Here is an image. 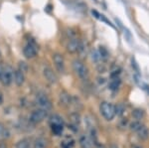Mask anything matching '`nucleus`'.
I'll use <instances>...</instances> for the list:
<instances>
[{"label": "nucleus", "mask_w": 149, "mask_h": 148, "mask_svg": "<svg viewBox=\"0 0 149 148\" xmlns=\"http://www.w3.org/2000/svg\"><path fill=\"white\" fill-rule=\"evenodd\" d=\"M100 111L102 113V115L107 120H112L114 118V116L116 115L115 113V106L112 104L107 101H102L100 106Z\"/></svg>", "instance_id": "nucleus-1"}, {"label": "nucleus", "mask_w": 149, "mask_h": 148, "mask_svg": "<svg viewBox=\"0 0 149 148\" xmlns=\"http://www.w3.org/2000/svg\"><path fill=\"white\" fill-rule=\"evenodd\" d=\"M72 66H73L74 72L76 73V75L78 76L79 78H81V80H86V79L88 78V70L81 60H79V59L74 60Z\"/></svg>", "instance_id": "nucleus-2"}, {"label": "nucleus", "mask_w": 149, "mask_h": 148, "mask_svg": "<svg viewBox=\"0 0 149 148\" xmlns=\"http://www.w3.org/2000/svg\"><path fill=\"white\" fill-rule=\"evenodd\" d=\"M48 111L46 109L38 108L35 109L34 111H32V113L29 116V121H30L32 124H38L41 123L42 121H44L45 119L48 117Z\"/></svg>", "instance_id": "nucleus-3"}, {"label": "nucleus", "mask_w": 149, "mask_h": 148, "mask_svg": "<svg viewBox=\"0 0 149 148\" xmlns=\"http://www.w3.org/2000/svg\"><path fill=\"white\" fill-rule=\"evenodd\" d=\"M36 104L39 106V108L46 109V110H50L52 108V101L44 94H38L36 95Z\"/></svg>", "instance_id": "nucleus-4"}, {"label": "nucleus", "mask_w": 149, "mask_h": 148, "mask_svg": "<svg viewBox=\"0 0 149 148\" xmlns=\"http://www.w3.org/2000/svg\"><path fill=\"white\" fill-rule=\"evenodd\" d=\"M13 78H14V71L10 66H7L4 69V72L2 74L1 78H0V82L3 85L8 87L11 85V83L13 82Z\"/></svg>", "instance_id": "nucleus-5"}, {"label": "nucleus", "mask_w": 149, "mask_h": 148, "mask_svg": "<svg viewBox=\"0 0 149 148\" xmlns=\"http://www.w3.org/2000/svg\"><path fill=\"white\" fill-rule=\"evenodd\" d=\"M23 54L25 58L33 59L37 55V46L34 42H29L25 47L23 48Z\"/></svg>", "instance_id": "nucleus-6"}, {"label": "nucleus", "mask_w": 149, "mask_h": 148, "mask_svg": "<svg viewBox=\"0 0 149 148\" xmlns=\"http://www.w3.org/2000/svg\"><path fill=\"white\" fill-rule=\"evenodd\" d=\"M79 143H80L81 148H93V145H95L93 138L91 137L90 134H86V133H84V134L81 135L80 139H79Z\"/></svg>", "instance_id": "nucleus-7"}, {"label": "nucleus", "mask_w": 149, "mask_h": 148, "mask_svg": "<svg viewBox=\"0 0 149 148\" xmlns=\"http://www.w3.org/2000/svg\"><path fill=\"white\" fill-rule=\"evenodd\" d=\"M80 44L81 40L77 39V38H72L67 44V51L71 54L77 53V52H79V49H80Z\"/></svg>", "instance_id": "nucleus-8"}, {"label": "nucleus", "mask_w": 149, "mask_h": 148, "mask_svg": "<svg viewBox=\"0 0 149 148\" xmlns=\"http://www.w3.org/2000/svg\"><path fill=\"white\" fill-rule=\"evenodd\" d=\"M43 74H44V77L46 78V80L49 83H56L58 82L57 75L54 73V71H53L50 67H45L44 70H43Z\"/></svg>", "instance_id": "nucleus-9"}, {"label": "nucleus", "mask_w": 149, "mask_h": 148, "mask_svg": "<svg viewBox=\"0 0 149 148\" xmlns=\"http://www.w3.org/2000/svg\"><path fill=\"white\" fill-rule=\"evenodd\" d=\"M72 101H73V97H72L67 92H65V90H63L59 95V102H60V104L64 107H68L71 106Z\"/></svg>", "instance_id": "nucleus-10"}, {"label": "nucleus", "mask_w": 149, "mask_h": 148, "mask_svg": "<svg viewBox=\"0 0 149 148\" xmlns=\"http://www.w3.org/2000/svg\"><path fill=\"white\" fill-rule=\"evenodd\" d=\"M53 61H54V64L56 66L57 70L60 72V73H64L65 71V61L62 55L60 54H54L53 56Z\"/></svg>", "instance_id": "nucleus-11"}, {"label": "nucleus", "mask_w": 149, "mask_h": 148, "mask_svg": "<svg viewBox=\"0 0 149 148\" xmlns=\"http://www.w3.org/2000/svg\"><path fill=\"white\" fill-rule=\"evenodd\" d=\"M14 83H16V85L18 87H21L23 85L24 82H25V76H24V73L21 72L20 70L14 71Z\"/></svg>", "instance_id": "nucleus-12"}, {"label": "nucleus", "mask_w": 149, "mask_h": 148, "mask_svg": "<svg viewBox=\"0 0 149 148\" xmlns=\"http://www.w3.org/2000/svg\"><path fill=\"white\" fill-rule=\"evenodd\" d=\"M137 135L141 140H147L149 138V130L145 125H142L137 131Z\"/></svg>", "instance_id": "nucleus-13"}, {"label": "nucleus", "mask_w": 149, "mask_h": 148, "mask_svg": "<svg viewBox=\"0 0 149 148\" xmlns=\"http://www.w3.org/2000/svg\"><path fill=\"white\" fill-rule=\"evenodd\" d=\"M92 14L93 15V17H95L97 19H98V20L102 21V22H104L105 24H107V25L110 26V27L114 28L113 24H111V23H110V21H109V19H107V17H105L104 15H102V14H100L97 11H95V10H93V11H92Z\"/></svg>", "instance_id": "nucleus-14"}, {"label": "nucleus", "mask_w": 149, "mask_h": 148, "mask_svg": "<svg viewBox=\"0 0 149 148\" xmlns=\"http://www.w3.org/2000/svg\"><path fill=\"white\" fill-rule=\"evenodd\" d=\"M49 122H50V125H64L63 118L60 115H58V114L52 115L49 119Z\"/></svg>", "instance_id": "nucleus-15"}, {"label": "nucleus", "mask_w": 149, "mask_h": 148, "mask_svg": "<svg viewBox=\"0 0 149 148\" xmlns=\"http://www.w3.org/2000/svg\"><path fill=\"white\" fill-rule=\"evenodd\" d=\"M70 121H71V124H74L76 126H79L81 121V115L78 113H72L70 114Z\"/></svg>", "instance_id": "nucleus-16"}, {"label": "nucleus", "mask_w": 149, "mask_h": 148, "mask_svg": "<svg viewBox=\"0 0 149 148\" xmlns=\"http://www.w3.org/2000/svg\"><path fill=\"white\" fill-rule=\"evenodd\" d=\"M119 85H120V80H119V78L118 77L111 78V80H110V82L109 83V90H118V88H119Z\"/></svg>", "instance_id": "nucleus-17"}, {"label": "nucleus", "mask_w": 149, "mask_h": 148, "mask_svg": "<svg viewBox=\"0 0 149 148\" xmlns=\"http://www.w3.org/2000/svg\"><path fill=\"white\" fill-rule=\"evenodd\" d=\"M33 148H47V140L44 137H38L35 140Z\"/></svg>", "instance_id": "nucleus-18"}, {"label": "nucleus", "mask_w": 149, "mask_h": 148, "mask_svg": "<svg viewBox=\"0 0 149 148\" xmlns=\"http://www.w3.org/2000/svg\"><path fill=\"white\" fill-rule=\"evenodd\" d=\"M15 148H31V141L28 138H23L20 139L16 143Z\"/></svg>", "instance_id": "nucleus-19"}, {"label": "nucleus", "mask_w": 149, "mask_h": 148, "mask_svg": "<svg viewBox=\"0 0 149 148\" xmlns=\"http://www.w3.org/2000/svg\"><path fill=\"white\" fill-rule=\"evenodd\" d=\"M132 116L135 120H141V119L144 118L145 116V113H144L143 109L141 108H135L133 111H132Z\"/></svg>", "instance_id": "nucleus-20"}, {"label": "nucleus", "mask_w": 149, "mask_h": 148, "mask_svg": "<svg viewBox=\"0 0 149 148\" xmlns=\"http://www.w3.org/2000/svg\"><path fill=\"white\" fill-rule=\"evenodd\" d=\"M91 59H92L93 63L100 64V62L102 61V56H100L98 50H92L91 51Z\"/></svg>", "instance_id": "nucleus-21"}, {"label": "nucleus", "mask_w": 149, "mask_h": 148, "mask_svg": "<svg viewBox=\"0 0 149 148\" xmlns=\"http://www.w3.org/2000/svg\"><path fill=\"white\" fill-rule=\"evenodd\" d=\"M10 136V132L2 123H0V139H6Z\"/></svg>", "instance_id": "nucleus-22"}, {"label": "nucleus", "mask_w": 149, "mask_h": 148, "mask_svg": "<svg viewBox=\"0 0 149 148\" xmlns=\"http://www.w3.org/2000/svg\"><path fill=\"white\" fill-rule=\"evenodd\" d=\"M143 124L140 122V120H135V121H133V122H131L128 127H129V129H130L131 131H133V132H137L138 129Z\"/></svg>", "instance_id": "nucleus-23"}, {"label": "nucleus", "mask_w": 149, "mask_h": 148, "mask_svg": "<svg viewBox=\"0 0 149 148\" xmlns=\"http://www.w3.org/2000/svg\"><path fill=\"white\" fill-rule=\"evenodd\" d=\"M98 52H100V56H102V60L107 61V60L109 59V51L107 50V48H104L103 46H100V48H98Z\"/></svg>", "instance_id": "nucleus-24"}, {"label": "nucleus", "mask_w": 149, "mask_h": 148, "mask_svg": "<svg viewBox=\"0 0 149 148\" xmlns=\"http://www.w3.org/2000/svg\"><path fill=\"white\" fill-rule=\"evenodd\" d=\"M79 53L81 54V57H85L86 55V53H88V45H86L85 42L81 41L80 49H79Z\"/></svg>", "instance_id": "nucleus-25"}, {"label": "nucleus", "mask_w": 149, "mask_h": 148, "mask_svg": "<svg viewBox=\"0 0 149 148\" xmlns=\"http://www.w3.org/2000/svg\"><path fill=\"white\" fill-rule=\"evenodd\" d=\"M51 127H52V131L57 135L61 134L64 129V125H51Z\"/></svg>", "instance_id": "nucleus-26"}, {"label": "nucleus", "mask_w": 149, "mask_h": 148, "mask_svg": "<svg viewBox=\"0 0 149 148\" xmlns=\"http://www.w3.org/2000/svg\"><path fill=\"white\" fill-rule=\"evenodd\" d=\"M118 127L121 130H124L125 128L128 127V119L127 118H121L118 122Z\"/></svg>", "instance_id": "nucleus-27"}, {"label": "nucleus", "mask_w": 149, "mask_h": 148, "mask_svg": "<svg viewBox=\"0 0 149 148\" xmlns=\"http://www.w3.org/2000/svg\"><path fill=\"white\" fill-rule=\"evenodd\" d=\"M18 70H20L21 72H23L24 74L25 73H27L28 72V69H29V67L27 65V63H25V62H23V61H20L19 62V64H18Z\"/></svg>", "instance_id": "nucleus-28"}, {"label": "nucleus", "mask_w": 149, "mask_h": 148, "mask_svg": "<svg viewBox=\"0 0 149 148\" xmlns=\"http://www.w3.org/2000/svg\"><path fill=\"white\" fill-rule=\"evenodd\" d=\"M125 110V107L122 104H118L117 106H115V113H116L117 115H122Z\"/></svg>", "instance_id": "nucleus-29"}, {"label": "nucleus", "mask_w": 149, "mask_h": 148, "mask_svg": "<svg viewBox=\"0 0 149 148\" xmlns=\"http://www.w3.org/2000/svg\"><path fill=\"white\" fill-rule=\"evenodd\" d=\"M72 104H74V106L78 107V109H81L83 108V104H81V99L77 97H73V101H72Z\"/></svg>", "instance_id": "nucleus-30"}, {"label": "nucleus", "mask_w": 149, "mask_h": 148, "mask_svg": "<svg viewBox=\"0 0 149 148\" xmlns=\"http://www.w3.org/2000/svg\"><path fill=\"white\" fill-rule=\"evenodd\" d=\"M131 66H132V68H133V71L135 72V73L137 74V75H139V74H140L139 66H138V64L136 63V61H135V59H134V58L131 59Z\"/></svg>", "instance_id": "nucleus-31"}, {"label": "nucleus", "mask_w": 149, "mask_h": 148, "mask_svg": "<svg viewBox=\"0 0 149 148\" xmlns=\"http://www.w3.org/2000/svg\"><path fill=\"white\" fill-rule=\"evenodd\" d=\"M3 101H4V97H3V94L0 92V106L3 104Z\"/></svg>", "instance_id": "nucleus-32"}, {"label": "nucleus", "mask_w": 149, "mask_h": 148, "mask_svg": "<svg viewBox=\"0 0 149 148\" xmlns=\"http://www.w3.org/2000/svg\"><path fill=\"white\" fill-rule=\"evenodd\" d=\"M0 148H7L6 143L4 141H0Z\"/></svg>", "instance_id": "nucleus-33"}, {"label": "nucleus", "mask_w": 149, "mask_h": 148, "mask_svg": "<svg viewBox=\"0 0 149 148\" xmlns=\"http://www.w3.org/2000/svg\"><path fill=\"white\" fill-rule=\"evenodd\" d=\"M4 67L1 65V64H0V78H1V76H2V74H3V72H4Z\"/></svg>", "instance_id": "nucleus-34"}, {"label": "nucleus", "mask_w": 149, "mask_h": 148, "mask_svg": "<svg viewBox=\"0 0 149 148\" xmlns=\"http://www.w3.org/2000/svg\"><path fill=\"white\" fill-rule=\"evenodd\" d=\"M110 148H118V146H117L116 144H114V143H112V144L110 145Z\"/></svg>", "instance_id": "nucleus-35"}, {"label": "nucleus", "mask_w": 149, "mask_h": 148, "mask_svg": "<svg viewBox=\"0 0 149 148\" xmlns=\"http://www.w3.org/2000/svg\"><path fill=\"white\" fill-rule=\"evenodd\" d=\"M133 148H142V147H140V146H136V145H135V146H134Z\"/></svg>", "instance_id": "nucleus-36"}, {"label": "nucleus", "mask_w": 149, "mask_h": 148, "mask_svg": "<svg viewBox=\"0 0 149 148\" xmlns=\"http://www.w3.org/2000/svg\"><path fill=\"white\" fill-rule=\"evenodd\" d=\"M0 59H1V53H0Z\"/></svg>", "instance_id": "nucleus-37"}, {"label": "nucleus", "mask_w": 149, "mask_h": 148, "mask_svg": "<svg viewBox=\"0 0 149 148\" xmlns=\"http://www.w3.org/2000/svg\"><path fill=\"white\" fill-rule=\"evenodd\" d=\"M95 1H97V0H95Z\"/></svg>", "instance_id": "nucleus-38"}]
</instances>
